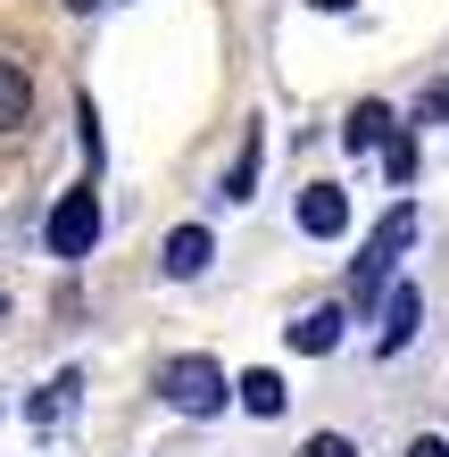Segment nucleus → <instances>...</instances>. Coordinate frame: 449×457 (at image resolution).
<instances>
[{
  "label": "nucleus",
  "mask_w": 449,
  "mask_h": 457,
  "mask_svg": "<svg viewBox=\"0 0 449 457\" xmlns=\"http://www.w3.org/2000/svg\"><path fill=\"white\" fill-rule=\"evenodd\" d=\"M416 241V208L400 200V208H383V225L358 241V258H350V300H358V316L383 300V283H391V266H400V250Z\"/></svg>",
  "instance_id": "f257e3e1"
},
{
  "label": "nucleus",
  "mask_w": 449,
  "mask_h": 457,
  "mask_svg": "<svg viewBox=\"0 0 449 457\" xmlns=\"http://www.w3.org/2000/svg\"><path fill=\"white\" fill-rule=\"evenodd\" d=\"M158 399H167L175 416H217L233 391H225L217 358H167V366H158Z\"/></svg>",
  "instance_id": "f03ea898"
},
{
  "label": "nucleus",
  "mask_w": 449,
  "mask_h": 457,
  "mask_svg": "<svg viewBox=\"0 0 449 457\" xmlns=\"http://www.w3.org/2000/svg\"><path fill=\"white\" fill-rule=\"evenodd\" d=\"M42 241H50V258H92V241H100V200H92V183H84V192H59Z\"/></svg>",
  "instance_id": "7ed1b4c3"
},
{
  "label": "nucleus",
  "mask_w": 449,
  "mask_h": 457,
  "mask_svg": "<svg viewBox=\"0 0 449 457\" xmlns=\"http://www.w3.org/2000/svg\"><path fill=\"white\" fill-rule=\"evenodd\" d=\"M416 316H425V291H416V283H391L383 291V333H375L383 358H400V349L416 341Z\"/></svg>",
  "instance_id": "20e7f679"
},
{
  "label": "nucleus",
  "mask_w": 449,
  "mask_h": 457,
  "mask_svg": "<svg viewBox=\"0 0 449 457\" xmlns=\"http://www.w3.org/2000/svg\"><path fill=\"white\" fill-rule=\"evenodd\" d=\"M300 233L308 241L350 233V200H341V183H308V192H300Z\"/></svg>",
  "instance_id": "39448f33"
},
{
  "label": "nucleus",
  "mask_w": 449,
  "mask_h": 457,
  "mask_svg": "<svg viewBox=\"0 0 449 457\" xmlns=\"http://www.w3.org/2000/svg\"><path fill=\"white\" fill-rule=\"evenodd\" d=\"M208 258H217V241H208V225H175V233H167V250H158V266H167L175 283H192Z\"/></svg>",
  "instance_id": "423d86ee"
},
{
  "label": "nucleus",
  "mask_w": 449,
  "mask_h": 457,
  "mask_svg": "<svg viewBox=\"0 0 449 457\" xmlns=\"http://www.w3.org/2000/svg\"><path fill=\"white\" fill-rule=\"evenodd\" d=\"M391 125H400V117H391L383 100H358V109L341 117V150H350V158H366V150H383V142H391Z\"/></svg>",
  "instance_id": "0eeeda50"
},
{
  "label": "nucleus",
  "mask_w": 449,
  "mask_h": 457,
  "mask_svg": "<svg viewBox=\"0 0 449 457\" xmlns=\"http://www.w3.org/2000/svg\"><path fill=\"white\" fill-rule=\"evenodd\" d=\"M25 109H34V75H25V59H0V133L25 125Z\"/></svg>",
  "instance_id": "6e6552de"
},
{
  "label": "nucleus",
  "mask_w": 449,
  "mask_h": 457,
  "mask_svg": "<svg viewBox=\"0 0 449 457\" xmlns=\"http://www.w3.org/2000/svg\"><path fill=\"white\" fill-rule=\"evenodd\" d=\"M258 158H267V133H242V150H233V167H225V200H250L258 192Z\"/></svg>",
  "instance_id": "1a4fd4ad"
},
{
  "label": "nucleus",
  "mask_w": 449,
  "mask_h": 457,
  "mask_svg": "<svg viewBox=\"0 0 449 457\" xmlns=\"http://www.w3.org/2000/svg\"><path fill=\"white\" fill-rule=\"evenodd\" d=\"M233 399H242L250 416H283V374L275 366H250L242 383H233Z\"/></svg>",
  "instance_id": "9d476101"
},
{
  "label": "nucleus",
  "mask_w": 449,
  "mask_h": 457,
  "mask_svg": "<svg viewBox=\"0 0 449 457\" xmlns=\"http://www.w3.org/2000/svg\"><path fill=\"white\" fill-rule=\"evenodd\" d=\"M341 325H350V316H341V308H308L300 325H292V349H308V358H325V349L341 341Z\"/></svg>",
  "instance_id": "9b49d317"
},
{
  "label": "nucleus",
  "mask_w": 449,
  "mask_h": 457,
  "mask_svg": "<svg viewBox=\"0 0 449 457\" xmlns=\"http://www.w3.org/2000/svg\"><path fill=\"white\" fill-rule=\"evenodd\" d=\"M383 167H391V183H400V192L416 183V142H408L400 125H391V142H383Z\"/></svg>",
  "instance_id": "f8f14e48"
},
{
  "label": "nucleus",
  "mask_w": 449,
  "mask_h": 457,
  "mask_svg": "<svg viewBox=\"0 0 449 457\" xmlns=\"http://www.w3.org/2000/svg\"><path fill=\"white\" fill-rule=\"evenodd\" d=\"M300 457H358V449L341 441V433H308V449H300Z\"/></svg>",
  "instance_id": "ddd939ff"
},
{
  "label": "nucleus",
  "mask_w": 449,
  "mask_h": 457,
  "mask_svg": "<svg viewBox=\"0 0 449 457\" xmlns=\"http://www.w3.org/2000/svg\"><path fill=\"white\" fill-rule=\"evenodd\" d=\"M67 391H75V374H59V383H50V391L34 399V416H59V408H67Z\"/></svg>",
  "instance_id": "4468645a"
},
{
  "label": "nucleus",
  "mask_w": 449,
  "mask_h": 457,
  "mask_svg": "<svg viewBox=\"0 0 449 457\" xmlns=\"http://www.w3.org/2000/svg\"><path fill=\"white\" fill-rule=\"evenodd\" d=\"M408 457H449V441H441V433H416V441H408Z\"/></svg>",
  "instance_id": "2eb2a0df"
},
{
  "label": "nucleus",
  "mask_w": 449,
  "mask_h": 457,
  "mask_svg": "<svg viewBox=\"0 0 449 457\" xmlns=\"http://www.w3.org/2000/svg\"><path fill=\"white\" fill-rule=\"evenodd\" d=\"M425 117H449V84H433V92H425ZM425 117H416V125H425Z\"/></svg>",
  "instance_id": "dca6fc26"
},
{
  "label": "nucleus",
  "mask_w": 449,
  "mask_h": 457,
  "mask_svg": "<svg viewBox=\"0 0 449 457\" xmlns=\"http://www.w3.org/2000/svg\"><path fill=\"white\" fill-rule=\"evenodd\" d=\"M308 9H325V17H341V9H358V0H308Z\"/></svg>",
  "instance_id": "f3484780"
},
{
  "label": "nucleus",
  "mask_w": 449,
  "mask_h": 457,
  "mask_svg": "<svg viewBox=\"0 0 449 457\" xmlns=\"http://www.w3.org/2000/svg\"><path fill=\"white\" fill-rule=\"evenodd\" d=\"M67 9H100V0H67Z\"/></svg>",
  "instance_id": "a211bd4d"
}]
</instances>
